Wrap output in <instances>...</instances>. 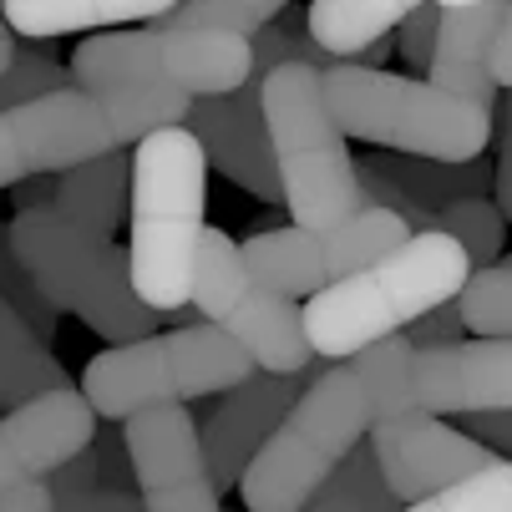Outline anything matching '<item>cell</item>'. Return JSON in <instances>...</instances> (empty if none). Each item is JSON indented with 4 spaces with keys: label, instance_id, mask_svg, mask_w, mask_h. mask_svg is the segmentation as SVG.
Instances as JSON below:
<instances>
[{
    "label": "cell",
    "instance_id": "1",
    "mask_svg": "<svg viewBox=\"0 0 512 512\" xmlns=\"http://www.w3.org/2000/svg\"><path fill=\"white\" fill-rule=\"evenodd\" d=\"M249 71L254 36L163 21H153L148 31H97L71 56V82L107 107L117 142L188 122L193 97L234 92L249 82Z\"/></svg>",
    "mask_w": 512,
    "mask_h": 512
},
{
    "label": "cell",
    "instance_id": "2",
    "mask_svg": "<svg viewBox=\"0 0 512 512\" xmlns=\"http://www.w3.org/2000/svg\"><path fill=\"white\" fill-rule=\"evenodd\" d=\"M472 254L447 229H411L396 249L376 254L355 274L325 284L305 305V330L320 360H345L406 330L416 315L457 300L472 279Z\"/></svg>",
    "mask_w": 512,
    "mask_h": 512
},
{
    "label": "cell",
    "instance_id": "3",
    "mask_svg": "<svg viewBox=\"0 0 512 512\" xmlns=\"http://www.w3.org/2000/svg\"><path fill=\"white\" fill-rule=\"evenodd\" d=\"M208 208V153L188 122L158 127L132 148V208L127 254L132 284L153 310L173 315L193 305V269Z\"/></svg>",
    "mask_w": 512,
    "mask_h": 512
},
{
    "label": "cell",
    "instance_id": "4",
    "mask_svg": "<svg viewBox=\"0 0 512 512\" xmlns=\"http://www.w3.org/2000/svg\"><path fill=\"white\" fill-rule=\"evenodd\" d=\"M381 411V391L371 376V360L360 350L330 360L325 371L300 391L279 431L249 462L239 492L254 512H295L310 507V492L371 436Z\"/></svg>",
    "mask_w": 512,
    "mask_h": 512
},
{
    "label": "cell",
    "instance_id": "5",
    "mask_svg": "<svg viewBox=\"0 0 512 512\" xmlns=\"http://www.w3.org/2000/svg\"><path fill=\"white\" fill-rule=\"evenodd\" d=\"M325 97L345 137L376 142L391 153L467 163L482 158L492 142V112L482 102L436 87L431 77H391L355 56L325 66Z\"/></svg>",
    "mask_w": 512,
    "mask_h": 512
},
{
    "label": "cell",
    "instance_id": "6",
    "mask_svg": "<svg viewBox=\"0 0 512 512\" xmlns=\"http://www.w3.org/2000/svg\"><path fill=\"white\" fill-rule=\"evenodd\" d=\"M11 244L31 279L46 289V300L61 315H77L87 330L102 340H137L153 335L158 315L132 284V254L117 249L112 239L82 229L66 218L56 203H31L16 208L11 218Z\"/></svg>",
    "mask_w": 512,
    "mask_h": 512
},
{
    "label": "cell",
    "instance_id": "7",
    "mask_svg": "<svg viewBox=\"0 0 512 512\" xmlns=\"http://www.w3.org/2000/svg\"><path fill=\"white\" fill-rule=\"evenodd\" d=\"M264 117L274 163L284 178V208L295 224H340V218L365 208L360 193V163L350 158L345 127L330 112L325 71L320 61H284L264 82Z\"/></svg>",
    "mask_w": 512,
    "mask_h": 512
},
{
    "label": "cell",
    "instance_id": "8",
    "mask_svg": "<svg viewBox=\"0 0 512 512\" xmlns=\"http://www.w3.org/2000/svg\"><path fill=\"white\" fill-rule=\"evenodd\" d=\"M259 371V360L213 320L203 325H183L173 335H137V340H117L112 350H102L82 391L97 406V416L107 421H127L142 406L158 401H203L239 386L244 376Z\"/></svg>",
    "mask_w": 512,
    "mask_h": 512
},
{
    "label": "cell",
    "instance_id": "9",
    "mask_svg": "<svg viewBox=\"0 0 512 512\" xmlns=\"http://www.w3.org/2000/svg\"><path fill=\"white\" fill-rule=\"evenodd\" d=\"M193 305L203 310V320L229 330L264 371H310V360H320L295 295L259 279L244 249L218 229H203V244H198Z\"/></svg>",
    "mask_w": 512,
    "mask_h": 512
},
{
    "label": "cell",
    "instance_id": "10",
    "mask_svg": "<svg viewBox=\"0 0 512 512\" xmlns=\"http://www.w3.org/2000/svg\"><path fill=\"white\" fill-rule=\"evenodd\" d=\"M411 234V218L386 208V203H365L360 213L340 218V224H295V229H264L244 239V259L259 279H269L284 295H320L325 284L355 274L360 264H371L376 254L396 249Z\"/></svg>",
    "mask_w": 512,
    "mask_h": 512
},
{
    "label": "cell",
    "instance_id": "11",
    "mask_svg": "<svg viewBox=\"0 0 512 512\" xmlns=\"http://www.w3.org/2000/svg\"><path fill=\"white\" fill-rule=\"evenodd\" d=\"M112 148H122V142L107 107L77 82L0 107V188L66 173L71 163H87Z\"/></svg>",
    "mask_w": 512,
    "mask_h": 512
},
{
    "label": "cell",
    "instance_id": "12",
    "mask_svg": "<svg viewBox=\"0 0 512 512\" xmlns=\"http://www.w3.org/2000/svg\"><path fill=\"white\" fill-rule=\"evenodd\" d=\"M122 447L132 462V482L142 507L153 512H213L218 482L203 457V421L188 416V401H158L127 416Z\"/></svg>",
    "mask_w": 512,
    "mask_h": 512
},
{
    "label": "cell",
    "instance_id": "13",
    "mask_svg": "<svg viewBox=\"0 0 512 512\" xmlns=\"http://www.w3.org/2000/svg\"><path fill=\"white\" fill-rule=\"evenodd\" d=\"M371 447L381 457L386 482L396 487V497L406 507H416L421 497L452 487L457 477L477 472L482 462H492V447L472 431H452L436 421V411L416 406V401H396L376 416L371 426Z\"/></svg>",
    "mask_w": 512,
    "mask_h": 512
},
{
    "label": "cell",
    "instance_id": "14",
    "mask_svg": "<svg viewBox=\"0 0 512 512\" xmlns=\"http://www.w3.org/2000/svg\"><path fill=\"white\" fill-rule=\"evenodd\" d=\"M264 82H269V66H254L244 87L193 97L188 127L203 142L208 168H218L224 178H234L244 193H254L264 203H284V178L274 163L269 117H264Z\"/></svg>",
    "mask_w": 512,
    "mask_h": 512
},
{
    "label": "cell",
    "instance_id": "15",
    "mask_svg": "<svg viewBox=\"0 0 512 512\" xmlns=\"http://www.w3.org/2000/svg\"><path fill=\"white\" fill-rule=\"evenodd\" d=\"M411 401L436 416H472L512 406V335H477L452 345H416Z\"/></svg>",
    "mask_w": 512,
    "mask_h": 512
},
{
    "label": "cell",
    "instance_id": "16",
    "mask_svg": "<svg viewBox=\"0 0 512 512\" xmlns=\"http://www.w3.org/2000/svg\"><path fill=\"white\" fill-rule=\"evenodd\" d=\"M305 371H259L244 376L239 386L224 391V401L213 406V416L203 421V457L208 472L218 482V492H229L244 482L249 462L259 457V447L279 431V421L289 416V406L305 391Z\"/></svg>",
    "mask_w": 512,
    "mask_h": 512
},
{
    "label": "cell",
    "instance_id": "17",
    "mask_svg": "<svg viewBox=\"0 0 512 512\" xmlns=\"http://www.w3.org/2000/svg\"><path fill=\"white\" fill-rule=\"evenodd\" d=\"M97 436V406L87 391H41L0 416V492L16 482L51 477L61 462H71Z\"/></svg>",
    "mask_w": 512,
    "mask_h": 512
},
{
    "label": "cell",
    "instance_id": "18",
    "mask_svg": "<svg viewBox=\"0 0 512 512\" xmlns=\"http://www.w3.org/2000/svg\"><path fill=\"white\" fill-rule=\"evenodd\" d=\"M507 16V0H467V6H442V36L426 77L457 97L497 107V71H492V41Z\"/></svg>",
    "mask_w": 512,
    "mask_h": 512
},
{
    "label": "cell",
    "instance_id": "19",
    "mask_svg": "<svg viewBox=\"0 0 512 512\" xmlns=\"http://www.w3.org/2000/svg\"><path fill=\"white\" fill-rule=\"evenodd\" d=\"M51 203L66 213V218H77L82 229L112 239V229L127 218L132 208V153L122 158L117 148L112 153H97L87 163H71L61 178H56V193Z\"/></svg>",
    "mask_w": 512,
    "mask_h": 512
},
{
    "label": "cell",
    "instance_id": "20",
    "mask_svg": "<svg viewBox=\"0 0 512 512\" xmlns=\"http://www.w3.org/2000/svg\"><path fill=\"white\" fill-rule=\"evenodd\" d=\"M178 0H0L11 31L26 41H51L66 31H107L122 21H158Z\"/></svg>",
    "mask_w": 512,
    "mask_h": 512
},
{
    "label": "cell",
    "instance_id": "21",
    "mask_svg": "<svg viewBox=\"0 0 512 512\" xmlns=\"http://www.w3.org/2000/svg\"><path fill=\"white\" fill-rule=\"evenodd\" d=\"M56 386H66V371L46 350V335L11 305V295H0V411Z\"/></svg>",
    "mask_w": 512,
    "mask_h": 512
},
{
    "label": "cell",
    "instance_id": "22",
    "mask_svg": "<svg viewBox=\"0 0 512 512\" xmlns=\"http://www.w3.org/2000/svg\"><path fill=\"white\" fill-rule=\"evenodd\" d=\"M421 0H310L305 26L330 56H360L371 41L391 36ZM442 6H467V0H442Z\"/></svg>",
    "mask_w": 512,
    "mask_h": 512
},
{
    "label": "cell",
    "instance_id": "23",
    "mask_svg": "<svg viewBox=\"0 0 512 512\" xmlns=\"http://www.w3.org/2000/svg\"><path fill=\"white\" fill-rule=\"evenodd\" d=\"M381 163L386 173H396L416 198H426L431 208H442L452 198H472L482 188H492L497 168H487L482 158H467V163H447V158H416V153H396V158H371Z\"/></svg>",
    "mask_w": 512,
    "mask_h": 512
},
{
    "label": "cell",
    "instance_id": "24",
    "mask_svg": "<svg viewBox=\"0 0 512 512\" xmlns=\"http://www.w3.org/2000/svg\"><path fill=\"white\" fill-rule=\"evenodd\" d=\"M310 507H406L396 497V487L381 472V457L371 447V436L310 492Z\"/></svg>",
    "mask_w": 512,
    "mask_h": 512
},
{
    "label": "cell",
    "instance_id": "25",
    "mask_svg": "<svg viewBox=\"0 0 512 512\" xmlns=\"http://www.w3.org/2000/svg\"><path fill=\"white\" fill-rule=\"evenodd\" d=\"M507 224H512V218L502 213L497 198L472 193V198H452V203L436 208V224H431V229H447V234L472 254V264L482 269V264H497V259H502Z\"/></svg>",
    "mask_w": 512,
    "mask_h": 512
},
{
    "label": "cell",
    "instance_id": "26",
    "mask_svg": "<svg viewBox=\"0 0 512 512\" xmlns=\"http://www.w3.org/2000/svg\"><path fill=\"white\" fill-rule=\"evenodd\" d=\"M472 335H512V259L472 269L457 295Z\"/></svg>",
    "mask_w": 512,
    "mask_h": 512
},
{
    "label": "cell",
    "instance_id": "27",
    "mask_svg": "<svg viewBox=\"0 0 512 512\" xmlns=\"http://www.w3.org/2000/svg\"><path fill=\"white\" fill-rule=\"evenodd\" d=\"M421 512H512V462H482L477 472L457 477L452 487L416 502Z\"/></svg>",
    "mask_w": 512,
    "mask_h": 512
},
{
    "label": "cell",
    "instance_id": "28",
    "mask_svg": "<svg viewBox=\"0 0 512 512\" xmlns=\"http://www.w3.org/2000/svg\"><path fill=\"white\" fill-rule=\"evenodd\" d=\"M289 0H178L168 16H158L163 26H218V31H239L254 36L264 31Z\"/></svg>",
    "mask_w": 512,
    "mask_h": 512
},
{
    "label": "cell",
    "instance_id": "29",
    "mask_svg": "<svg viewBox=\"0 0 512 512\" xmlns=\"http://www.w3.org/2000/svg\"><path fill=\"white\" fill-rule=\"evenodd\" d=\"M0 295H11V305L41 330V335H51V325H56V305L46 300V289L31 279V269L21 264V254H16V244H11V229H0Z\"/></svg>",
    "mask_w": 512,
    "mask_h": 512
},
{
    "label": "cell",
    "instance_id": "30",
    "mask_svg": "<svg viewBox=\"0 0 512 512\" xmlns=\"http://www.w3.org/2000/svg\"><path fill=\"white\" fill-rule=\"evenodd\" d=\"M436 36H442V0H421V6L396 26V46H401V61L426 77L431 71V56H436Z\"/></svg>",
    "mask_w": 512,
    "mask_h": 512
},
{
    "label": "cell",
    "instance_id": "31",
    "mask_svg": "<svg viewBox=\"0 0 512 512\" xmlns=\"http://www.w3.org/2000/svg\"><path fill=\"white\" fill-rule=\"evenodd\" d=\"M97 482H102V452H92V442H87L77 457L51 472L56 507H97V497H102Z\"/></svg>",
    "mask_w": 512,
    "mask_h": 512
},
{
    "label": "cell",
    "instance_id": "32",
    "mask_svg": "<svg viewBox=\"0 0 512 512\" xmlns=\"http://www.w3.org/2000/svg\"><path fill=\"white\" fill-rule=\"evenodd\" d=\"M406 335H411V345H452V340H462V335H467V315H462V305H457V300H442L436 310L416 315Z\"/></svg>",
    "mask_w": 512,
    "mask_h": 512
},
{
    "label": "cell",
    "instance_id": "33",
    "mask_svg": "<svg viewBox=\"0 0 512 512\" xmlns=\"http://www.w3.org/2000/svg\"><path fill=\"white\" fill-rule=\"evenodd\" d=\"M467 431H472V436H482V442H487L492 452L512 457V406H507V411H472Z\"/></svg>",
    "mask_w": 512,
    "mask_h": 512
},
{
    "label": "cell",
    "instance_id": "34",
    "mask_svg": "<svg viewBox=\"0 0 512 512\" xmlns=\"http://www.w3.org/2000/svg\"><path fill=\"white\" fill-rule=\"evenodd\" d=\"M492 193H497L502 213L512 218V97H507V112H502V137H497V178H492Z\"/></svg>",
    "mask_w": 512,
    "mask_h": 512
},
{
    "label": "cell",
    "instance_id": "35",
    "mask_svg": "<svg viewBox=\"0 0 512 512\" xmlns=\"http://www.w3.org/2000/svg\"><path fill=\"white\" fill-rule=\"evenodd\" d=\"M0 507H26V512H46V507H56L51 477H31V482H16L11 492H0Z\"/></svg>",
    "mask_w": 512,
    "mask_h": 512
},
{
    "label": "cell",
    "instance_id": "36",
    "mask_svg": "<svg viewBox=\"0 0 512 512\" xmlns=\"http://www.w3.org/2000/svg\"><path fill=\"white\" fill-rule=\"evenodd\" d=\"M492 71H497V82L512 92V0H507V16L497 26V41H492Z\"/></svg>",
    "mask_w": 512,
    "mask_h": 512
},
{
    "label": "cell",
    "instance_id": "37",
    "mask_svg": "<svg viewBox=\"0 0 512 512\" xmlns=\"http://www.w3.org/2000/svg\"><path fill=\"white\" fill-rule=\"evenodd\" d=\"M16 66V31H11V21H6V11H0V77Z\"/></svg>",
    "mask_w": 512,
    "mask_h": 512
}]
</instances>
